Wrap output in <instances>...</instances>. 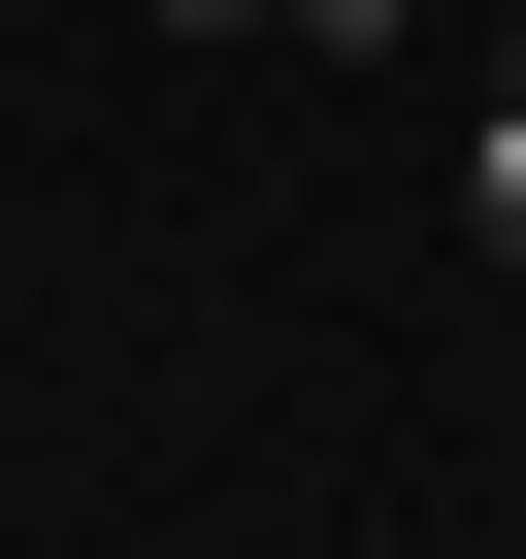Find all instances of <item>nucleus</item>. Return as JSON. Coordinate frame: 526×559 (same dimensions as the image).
Wrapping results in <instances>:
<instances>
[{"label": "nucleus", "instance_id": "obj_1", "mask_svg": "<svg viewBox=\"0 0 526 559\" xmlns=\"http://www.w3.org/2000/svg\"><path fill=\"white\" fill-rule=\"evenodd\" d=\"M165 34H395V0H165Z\"/></svg>", "mask_w": 526, "mask_h": 559}]
</instances>
